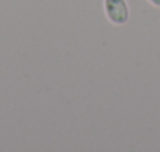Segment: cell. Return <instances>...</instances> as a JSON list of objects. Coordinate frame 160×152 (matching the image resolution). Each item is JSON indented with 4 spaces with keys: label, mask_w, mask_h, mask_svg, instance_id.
<instances>
[{
    "label": "cell",
    "mask_w": 160,
    "mask_h": 152,
    "mask_svg": "<svg viewBox=\"0 0 160 152\" xmlns=\"http://www.w3.org/2000/svg\"><path fill=\"white\" fill-rule=\"evenodd\" d=\"M104 10L108 21L115 25H124L129 21V8L126 0H104Z\"/></svg>",
    "instance_id": "6da1fadb"
},
{
    "label": "cell",
    "mask_w": 160,
    "mask_h": 152,
    "mask_svg": "<svg viewBox=\"0 0 160 152\" xmlns=\"http://www.w3.org/2000/svg\"><path fill=\"white\" fill-rule=\"evenodd\" d=\"M149 3H152L154 7H157V8H160V0H148Z\"/></svg>",
    "instance_id": "7a4b0ae2"
}]
</instances>
